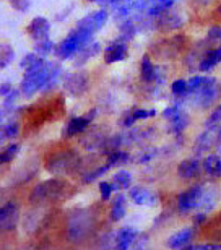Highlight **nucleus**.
I'll use <instances>...</instances> for the list:
<instances>
[{
	"label": "nucleus",
	"instance_id": "30",
	"mask_svg": "<svg viewBox=\"0 0 221 250\" xmlns=\"http://www.w3.org/2000/svg\"><path fill=\"white\" fill-rule=\"evenodd\" d=\"M171 124H173V133H174V135H180L185 128H187V125H189V117H187V114L180 112L179 116L174 119V121H171Z\"/></svg>",
	"mask_w": 221,
	"mask_h": 250
},
{
	"label": "nucleus",
	"instance_id": "3",
	"mask_svg": "<svg viewBox=\"0 0 221 250\" xmlns=\"http://www.w3.org/2000/svg\"><path fill=\"white\" fill-rule=\"evenodd\" d=\"M59 73V63H47L46 68H43L41 72L24 77L22 84H20V91H22L24 98H31L36 91H43V89H49L51 86H54L55 82H57Z\"/></svg>",
	"mask_w": 221,
	"mask_h": 250
},
{
	"label": "nucleus",
	"instance_id": "27",
	"mask_svg": "<svg viewBox=\"0 0 221 250\" xmlns=\"http://www.w3.org/2000/svg\"><path fill=\"white\" fill-rule=\"evenodd\" d=\"M54 51H55V44L49 38L43 39V41H36V44H34V52H36L39 57H46Z\"/></svg>",
	"mask_w": 221,
	"mask_h": 250
},
{
	"label": "nucleus",
	"instance_id": "4",
	"mask_svg": "<svg viewBox=\"0 0 221 250\" xmlns=\"http://www.w3.org/2000/svg\"><path fill=\"white\" fill-rule=\"evenodd\" d=\"M93 33L87 31L83 28H75L73 31L68 33V36L62 39L57 46H55V56H57L60 61H67V59L75 57L77 54L82 51L85 46H88L91 42Z\"/></svg>",
	"mask_w": 221,
	"mask_h": 250
},
{
	"label": "nucleus",
	"instance_id": "39",
	"mask_svg": "<svg viewBox=\"0 0 221 250\" xmlns=\"http://www.w3.org/2000/svg\"><path fill=\"white\" fill-rule=\"evenodd\" d=\"M8 3L12 5V8H15L17 12H26L31 7V0H8Z\"/></svg>",
	"mask_w": 221,
	"mask_h": 250
},
{
	"label": "nucleus",
	"instance_id": "24",
	"mask_svg": "<svg viewBox=\"0 0 221 250\" xmlns=\"http://www.w3.org/2000/svg\"><path fill=\"white\" fill-rule=\"evenodd\" d=\"M202 166H203V171L207 172L210 177H213V179L221 177V158L217 156V154H210V156L205 158Z\"/></svg>",
	"mask_w": 221,
	"mask_h": 250
},
{
	"label": "nucleus",
	"instance_id": "12",
	"mask_svg": "<svg viewBox=\"0 0 221 250\" xmlns=\"http://www.w3.org/2000/svg\"><path fill=\"white\" fill-rule=\"evenodd\" d=\"M106 21H108V12H106V10H96V12H91L89 15H87L85 18L80 20V21L77 23V26L87 29V31L94 34L104 26V23H106Z\"/></svg>",
	"mask_w": 221,
	"mask_h": 250
},
{
	"label": "nucleus",
	"instance_id": "31",
	"mask_svg": "<svg viewBox=\"0 0 221 250\" xmlns=\"http://www.w3.org/2000/svg\"><path fill=\"white\" fill-rule=\"evenodd\" d=\"M174 2L176 0H156V3L148 10V15L150 17H158V15L163 13L164 10H169L171 7H173Z\"/></svg>",
	"mask_w": 221,
	"mask_h": 250
},
{
	"label": "nucleus",
	"instance_id": "26",
	"mask_svg": "<svg viewBox=\"0 0 221 250\" xmlns=\"http://www.w3.org/2000/svg\"><path fill=\"white\" fill-rule=\"evenodd\" d=\"M112 184L115 190H125L130 187V184H132V174L129 171H125V169H120L114 174L112 177Z\"/></svg>",
	"mask_w": 221,
	"mask_h": 250
},
{
	"label": "nucleus",
	"instance_id": "42",
	"mask_svg": "<svg viewBox=\"0 0 221 250\" xmlns=\"http://www.w3.org/2000/svg\"><path fill=\"white\" fill-rule=\"evenodd\" d=\"M17 96H18L17 89H12V93H8L7 96H5V103H3V109H5V111L13 106V103H15V99H17Z\"/></svg>",
	"mask_w": 221,
	"mask_h": 250
},
{
	"label": "nucleus",
	"instance_id": "21",
	"mask_svg": "<svg viewBox=\"0 0 221 250\" xmlns=\"http://www.w3.org/2000/svg\"><path fill=\"white\" fill-rule=\"evenodd\" d=\"M221 62V47L208 49L207 54L202 57V61L199 63L200 72H210L212 68H215Z\"/></svg>",
	"mask_w": 221,
	"mask_h": 250
},
{
	"label": "nucleus",
	"instance_id": "36",
	"mask_svg": "<svg viewBox=\"0 0 221 250\" xmlns=\"http://www.w3.org/2000/svg\"><path fill=\"white\" fill-rule=\"evenodd\" d=\"M208 77H202V75H199V77H192L189 80V93H194L197 91L199 88H202L203 84L208 83Z\"/></svg>",
	"mask_w": 221,
	"mask_h": 250
},
{
	"label": "nucleus",
	"instance_id": "18",
	"mask_svg": "<svg viewBox=\"0 0 221 250\" xmlns=\"http://www.w3.org/2000/svg\"><path fill=\"white\" fill-rule=\"evenodd\" d=\"M202 167L203 166L200 164L199 159H195V158L184 159V161L177 166V174H179L180 179H185V181H189V179H195V177H197Z\"/></svg>",
	"mask_w": 221,
	"mask_h": 250
},
{
	"label": "nucleus",
	"instance_id": "29",
	"mask_svg": "<svg viewBox=\"0 0 221 250\" xmlns=\"http://www.w3.org/2000/svg\"><path fill=\"white\" fill-rule=\"evenodd\" d=\"M0 67L5 68V67H8L10 62L13 61V57H15V51H13V47L10 46V44H2V47H0Z\"/></svg>",
	"mask_w": 221,
	"mask_h": 250
},
{
	"label": "nucleus",
	"instance_id": "28",
	"mask_svg": "<svg viewBox=\"0 0 221 250\" xmlns=\"http://www.w3.org/2000/svg\"><path fill=\"white\" fill-rule=\"evenodd\" d=\"M18 151H20V145H18V143L8 145V146L2 151V154H0V163H2V164L12 163L13 159H15V156L18 154Z\"/></svg>",
	"mask_w": 221,
	"mask_h": 250
},
{
	"label": "nucleus",
	"instance_id": "10",
	"mask_svg": "<svg viewBox=\"0 0 221 250\" xmlns=\"http://www.w3.org/2000/svg\"><path fill=\"white\" fill-rule=\"evenodd\" d=\"M64 88L65 91L72 96H80L87 91L88 88V75L87 73H70L64 80Z\"/></svg>",
	"mask_w": 221,
	"mask_h": 250
},
{
	"label": "nucleus",
	"instance_id": "5",
	"mask_svg": "<svg viewBox=\"0 0 221 250\" xmlns=\"http://www.w3.org/2000/svg\"><path fill=\"white\" fill-rule=\"evenodd\" d=\"M80 167V158L75 151L52 153L46 161V169L55 176H70Z\"/></svg>",
	"mask_w": 221,
	"mask_h": 250
},
{
	"label": "nucleus",
	"instance_id": "14",
	"mask_svg": "<svg viewBox=\"0 0 221 250\" xmlns=\"http://www.w3.org/2000/svg\"><path fill=\"white\" fill-rule=\"evenodd\" d=\"M158 29H161V31H174V29H179L180 26L184 24V18L180 17L179 13L176 12H169V10H164L163 13L158 15Z\"/></svg>",
	"mask_w": 221,
	"mask_h": 250
},
{
	"label": "nucleus",
	"instance_id": "43",
	"mask_svg": "<svg viewBox=\"0 0 221 250\" xmlns=\"http://www.w3.org/2000/svg\"><path fill=\"white\" fill-rule=\"evenodd\" d=\"M187 249H194V250H221V244H199V246H189Z\"/></svg>",
	"mask_w": 221,
	"mask_h": 250
},
{
	"label": "nucleus",
	"instance_id": "25",
	"mask_svg": "<svg viewBox=\"0 0 221 250\" xmlns=\"http://www.w3.org/2000/svg\"><path fill=\"white\" fill-rule=\"evenodd\" d=\"M99 52V44L98 42H89L88 46H85L82 51H80L77 56H75V65L77 67H82V65L88 61V59H91L94 57L96 54Z\"/></svg>",
	"mask_w": 221,
	"mask_h": 250
},
{
	"label": "nucleus",
	"instance_id": "19",
	"mask_svg": "<svg viewBox=\"0 0 221 250\" xmlns=\"http://www.w3.org/2000/svg\"><path fill=\"white\" fill-rule=\"evenodd\" d=\"M138 236H140L138 231L133 228L125 226L122 229H119L117 234H115V249H120V250L129 249L135 241H137Z\"/></svg>",
	"mask_w": 221,
	"mask_h": 250
},
{
	"label": "nucleus",
	"instance_id": "44",
	"mask_svg": "<svg viewBox=\"0 0 221 250\" xmlns=\"http://www.w3.org/2000/svg\"><path fill=\"white\" fill-rule=\"evenodd\" d=\"M104 7H115V5H122L124 2H127V0H99Z\"/></svg>",
	"mask_w": 221,
	"mask_h": 250
},
{
	"label": "nucleus",
	"instance_id": "7",
	"mask_svg": "<svg viewBox=\"0 0 221 250\" xmlns=\"http://www.w3.org/2000/svg\"><path fill=\"white\" fill-rule=\"evenodd\" d=\"M20 219V205L17 202H7L0 208V229L2 232H12L17 229Z\"/></svg>",
	"mask_w": 221,
	"mask_h": 250
},
{
	"label": "nucleus",
	"instance_id": "45",
	"mask_svg": "<svg viewBox=\"0 0 221 250\" xmlns=\"http://www.w3.org/2000/svg\"><path fill=\"white\" fill-rule=\"evenodd\" d=\"M194 223H195V224H203V223H207V216H205V213L202 211L200 214H197V216L194 218Z\"/></svg>",
	"mask_w": 221,
	"mask_h": 250
},
{
	"label": "nucleus",
	"instance_id": "6",
	"mask_svg": "<svg viewBox=\"0 0 221 250\" xmlns=\"http://www.w3.org/2000/svg\"><path fill=\"white\" fill-rule=\"evenodd\" d=\"M203 195H205L203 184H197V186H192L187 190H184V192H180L177 197V211L180 214H189L192 209L199 208Z\"/></svg>",
	"mask_w": 221,
	"mask_h": 250
},
{
	"label": "nucleus",
	"instance_id": "40",
	"mask_svg": "<svg viewBox=\"0 0 221 250\" xmlns=\"http://www.w3.org/2000/svg\"><path fill=\"white\" fill-rule=\"evenodd\" d=\"M182 112L180 111V107L177 106V104H174V106H171V107H168V109H164V112H163V117L166 119V121H174L176 117L179 116V114Z\"/></svg>",
	"mask_w": 221,
	"mask_h": 250
},
{
	"label": "nucleus",
	"instance_id": "47",
	"mask_svg": "<svg viewBox=\"0 0 221 250\" xmlns=\"http://www.w3.org/2000/svg\"><path fill=\"white\" fill-rule=\"evenodd\" d=\"M88 2H99V0H88Z\"/></svg>",
	"mask_w": 221,
	"mask_h": 250
},
{
	"label": "nucleus",
	"instance_id": "23",
	"mask_svg": "<svg viewBox=\"0 0 221 250\" xmlns=\"http://www.w3.org/2000/svg\"><path fill=\"white\" fill-rule=\"evenodd\" d=\"M125 213H127V202H125L124 195L120 193L112 200V207H110L109 218H110V221H120V219L125 216Z\"/></svg>",
	"mask_w": 221,
	"mask_h": 250
},
{
	"label": "nucleus",
	"instance_id": "33",
	"mask_svg": "<svg viewBox=\"0 0 221 250\" xmlns=\"http://www.w3.org/2000/svg\"><path fill=\"white\" fill-rule=\"evenodd\" d=\"M171 91L176 96H185V94H189V82H185L182 78L174 80L173 84H171Z\"/></svg>",
	"mask_w": 221,
	"mask_h": 250
},
{
	"label": "nucleus",
	"instance_id": "8",
	"mask_svg": "<svg viewBox=\"0 0 221 250\" xmlns=\"http://www.w3.org/2000/svg\"><path fill=\"white\" fill-rule=\"evenodd\" d=\"M96 116V111H89L88 114H85V116H80V117H72L70 121L65 124V127L62 130V137L64 138H72L75 135H80L83 133L85 130L88 128V125L91 124V121Z\"/></svg>",
	"mask_w": 221,
	"mask_h": 250
},
{
	"label": "nucleus",
	"instance_id": "2",
	"mask_svg": "<svg viewBox=\"0 0 221 250\" xmlns=\"http://www.w3.org/2000/svg\"><path fill=\"white\" fill-rule=\"evenodd\" d=\"M94 228V214L89 208H77L67 219V237L70 242L78 244L85 241Z\"/></svg>",
	"mask_w": 221,
	"mask_h": 250
},
{
	"label": "nucleus",
	"instance_id": "38",
	"mask_svg": "<svg viewBox=\"0 0 221 250\" xmlns=\"http://www.w3.org/2000/svg\"><path fill=\"white\" fill-rule=\"evenodd\" d=\"M221 122V106H218L215 111L212 112V116L207 119V122H205V128H213L217 127V125Z\"/></svg>",
	"mask_w": 221,
	"mask_h": 250
},
{
	"label": "nucleus",
	"instance_id": "37",
	"mask_svg": "<svg viewBox=\"0 0 221 250\" xmlns=\"http://www.w3.org/2000/svg\"><path fill=\"white\" fill-rule=\"evenodd\" d=\"M115 190L112 181H103L99 182V193H101V200H108L110 195H112V192Z\"/></svg>",
	"mask_w": 221,
	"mask_h": 250
},
{
	"label": "nucleus",
	"instance_id": "16",
	"mask_svg": "<svg viewBox=\"0 0 221 250\" xmlns=\"http://www.w3.org/2000/svg\"><path fill=\"white\" fill-rule=\"evenodd\" d=\"M194 234H195L194 228H185V229H182V231L173 234V236L168 239L166 246H168V249H174V250L187 249L190 246V242H192Z\"/></svg>",
	"mask_w": 221,
	"mask_h": 250
},
{
	"label": "nucleus",
	"instance_id": "9",
	"mask_svg": "<svg viewBox=\"0 0 221 250\" xmlns=\"http://www.w3.org/2000/svg\"><path fill=\"white\" fill-rule=\"evenodd\" d=\"M195 94V101H197V106L200 107H208L215 99L218 98L220 94V88L218 83L215 78H210L207 84H203L202 88H199L197 91H194Z\"/></svg>",
	"mask_w": 221,
	"mask_h": 250
},
{
	"label": "nucleus",
	"instance_id": "1",
	"mask_svg": "<svg viewBox=\"0 0 221 250\" xmlns=\"http://www.w3.org/2000/svg\"><path fill=\"white\" fill-rule=\"evenodd\" d=\"M75 193V186L64 179H49L31 190L29 203L34 207H46V205L62 203Z\"/></svg>",
	"mask_w": 221,
	"mask_h": 250
},
{
	"label": "nucleus",
	"instance_id": "35",
	"mask_svg": "<svg viewBox=\"0 0 221 250\" xmlns=\"http://www.w3.org/2000/svg\"><path fill=\"white\" fill-rule=\"evenodd\" d=\"M20 132V124L18 122H10L2 128V140L3 138H15Z\"/></svg>",
	"mask_w": 221,
	"mask_h": 250
},
{
	"label": "nucleus",
	"instance_id": "13",
	"mask_svg": "<svg viewBox=\"0 0 221 250\" xmlns=\"http://www.w3.org/2000/svg\"><path fill=\"white\" fill-rule=\"evenodd\" d=\"M26 33L29 38L34 39V41L47 39L49 33H51V23H49V20L44 17H34L31 20V23L28 24Z\"/></svg>",
	"mask_w": 221,
	"mask_h": 250
},
{
	"label": "nucleus",
	"instance_id": "34",
	"mask_svg": "<svg viewBox=\"0 0 221 250\" xmlns=\"http://www.w3.org/2000/svg\"><path fill=\"white\" fill-rule=\"evenodd\" d=\"M125 161H129V154L124 153V151H112L108 154V164L110 167L112 166H119V164H122Z\"/></svg>",
	"mask_w": 221,
	"mask_h": 250
},
{
	"label": "nucleus",
	"instance_id": "15",
	"mask_svg": "<svg viewBox=\"0 0 221 250\" xmlns=\"http://www.w3.org/2000/svg\"><path fill=\"white\" fill-rule=\"evenodd\" d=\"M127 56H129L127 44H125V41L117 39L115 42H112L110 46L106 47V51H104V62L115 63V62H120V61H124V59H127Z\"/></svg>",
	"mask_w": 221,
	"mask_h": 250
},
{
	"label": "nucleus",
	"instance_id": "32",
	"mask_svg": "<svg viewBox=\"0 0 221 250\" xmlns=\"http://www.w3.org/2000/svg\"><path fill=\"white\" fill-rule=\"evenodd\" d=\"M109 169H110V166H109L108 163L104 164V166H99L98 169H93V171L87 172V174H85V176L82 177V179H83V182H85V184H89V182L96 181V179H99V177H101L104 172H108Z\"/></svg>",
	"mask_w": 221,
	"mask_h": 250
},
{
	"label": "nucleus",
	"instance_id": "17",
	"mask_svg": "<svg viewBox=\"0 0 221 250\" xmlns=\"http://www.w3.org/2000/svg\"><path fill=\"white\" fill-rule=\"evenodd\" d=\"M130 198L133 200V203L142 205V207H155L158 203L156 193L150 192L145 187H133L130 188Z\"/></svg>",
	"mask_w": 221,
	"mask_h": 250
},
{
	"label": "nucleus",
	"instance_id": "11",
	"mask_svg": "<svg viewBox=\"0 0 221 250\" xmlns=\"http://www.w3.org/2000/svg\"><path fill=\"white\" fill-rule=\"evenodd\" d=\"M184 46H185V36H174L168 39V41H163L161 44H158V49L155 52H156L158 57L173 59L182 51Z\"/></svg>",
	"mask_w": 221,
	"mask_h": 250
},
{
	"label": "nucleus",
	"instance_id": "20",
	"mask_svg": "<svg viewBox=\"0 0 221 250\" xmlns=\"http://www.w3.org/2000/svg\"><path fill=\"white\" fill-rule=\"evenodd\" d=\"M155 116H156V111H155V109H148V111H145V109H133V111L125 114L122 122H119V124L125 128H130L137 121H143V119H150Z\"/></svg>",
	"mask_w": 221,
	"mask_h": 250
},
{
	"label": "nucleus",
	"instance_id": "46",
	"mask_svg": "<svg viewBox=\"0 0 221 250\" xmlns=\"http://www.w3.org/2000/svg\"><path fill=\"white\" fill-rule=\"evenodd\" d=\"M0 89H2V91H0L2 93V96H7L8 93H12V86H10V83H3Z\"/></svg>",
	"mask_w": 221,
	"mask_h": 250
},
{
	"label": "nucleus",
	"instance_id": "41",
	"mask_svg": "<svg viewBox=\"0 0 221 250\" xmlns=\"http://www.w3.org/2000/svg\"><path fill=\"white\" fill-rule=\"evenodd\" d=\"M38 59H39V56H38L36 52H29V54H26V56L22 59V61H20V67H22V68H28L29 65L36 62Z\"/></svg>",
	"mask_w": 221,
	"mask_h": 250
},
{
	"label": "nucleus",
	"instance_id": "22",
	"mask_svg": "<svg viewBox=\"0 0 221 250\" xmlns=\"http://www.w3.org/2000/svg\"><path fill=\"white\" fill-rule=\"evenodd\" d=\"M140 77H142L143 82H147V83L156 82L158 77H159V70L152 63V61H150L148 56L142 57V65H140Z\"/></svg>",
	"mask_w": 221,
	"mask_h": 250
}]
</instances>
